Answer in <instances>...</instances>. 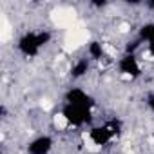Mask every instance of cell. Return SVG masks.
I'll return each mask as SVG.
<instances>
[{
    "mask_svg": "<svg viewBox=\"0 0 154 154\" xmlns=\"http://www.w3.org/2000/svg\"><path fill=\"white\" fill-rule=\"evenodd\" d=\"M65 102L71 103V105H78V107H85V109H91L94 105V100L93 96H89L85 91L78 89V87H72L65 93Z\"/></svg>",
    "mask_w": 154,
    "mask_h": 154,
    "instance_id": "obj_3",
    "label": "cell"
},
{
    "mask_svg": "<svg viewBox=\"0 0 154 154\" xmlns=\"http://www.w3.org/2000/svg\"><path fill=\"white\" fill-rule=\"evenodd\" d=\"M147 103H149V107L154 111V94H150V96L147 98Z\"/></svg>",
    "mask_w": 154,
    "mask_h": 154,
    "instance_id": "obj_11",
    "label": "cell"
},
{
    "mask_svg": "<svg viewBox=\"0 0 154 154\" xmlns=\"http://www.w3.org/2000/svg\"><path fill=\"white\" fill-rule=\"evenodd\" d=\"M51 149H53V140L49 136H38L27 145L29 154H49Z\"/></svg>",
    "mask_w": 154,
    "mask_h": 154,
    "instance_id": "obj_5",
    "label": "cell"
},
{
    "mask_svg": "<svg viewBox=\"0 0 154 154\" xmlns=\"http://www.w3.org/2000/svg\"><path fill=\"white\" fill-rule=\"evenodd\" d=\"M107 2H93V6H96V8H103Z\"/></svg>",
    "mask_w": 154,
    "mask_h": 154,
    "instance_id": "obj_12",
    "label": "cell"
},
{
    "mask_svg": "<svg viewBox=\"0 0 154 154\" xmlns=\"http://www.w3.org/2000/svg\"><path fill=\"white\" fill-rule=\"evenodd\" d=\"M62 116L65 118V122H67L69 125L82 127V125H85V123L91 122V109L65 103V107L62 109Z\"/></svg>",
    "mask_w": 154,
    "mask_h": 154,
    "instance_id": "obj_1",
    "label": "cell"
},
{
    "mask_svg": "<svg viewBox=\"0 0 154 154\" xmlns=\"http://www.w3.org/2000/svg\"><path fill=\"white\" fill-rule=\"evenodd\" d=\"M149 51H150V54H154V44H149Z\"/></svg>",
    "mask_w": 154,
    "mask_h": 154,
    "instance_id": "obj_13",
    "label": "cell"
},
{
    "mask_svg": "<svg viewBox=\"0 0 154 154\" xmlns=\"http://www.w3.org/2000/svg\"><path fill=\"white\" fill-rule=\"evenodd\" d=\"M118 67L123 74L127 76H132V78H136V76L141 74V69H140V63H138V58L134 54H123L118 62Z\"/></svg>",
    "mask_w": 154,
    "mask_h": 154,
    "instance_id": "obj_4",
    "label": "cell"
},
{
    "mask_svg": "<svg viewBox=\"0 0 154 154\" xmlns=\"http://www.w3.org/2000/svg\"><path fill=\"white\" fill-rule=\"evenodd\" d=\"M140 44H141V40H140V38H136L134 42H129V44H127V47H125V54H134V51L140 47Z\"/></svg>",
    "mask_w": 154,
    "mask_h": 154,
    "instance_id": "obj_10",
    "label": "cell"
},
{
    "mask_svg": "<svg viewBox=\"0 0 154 154\" xmlns=\"http://www.w3.org/2000/svg\"><path fill=\"white\" fill-rule=\"evenodd\" d=\"M149 8H150V9L154 11V0H150V2H149Z\"/></svg>",
    "mask_w": 154,
    "mask_h": 154,
    "instance_id": "obj_14",
    "label": "cell"
},
{
    "mask_svg": "<svg viewBox=\"0 0 154 154\" xmlns=\"http://www.w3.org/2000/svg\"><path fill=\"white\" fill-rule=\"evenodd\" d=\"M87 51H89V56L94 58V60H100V58L103 56V47H102V44L96 42V40L89 44V49H87Z\"/></svg>",
    "mask_w": 154,
    "mask_h": 154,
    "instance_id": "obj_9",
    "label": "cell"
},
{
    "mask_svg": "<svg viewBox=\"0 0 154 154\" xmlns=\"http://www.w3.org/2000/svg\"><path fill=\"white\" fill-rule=\"evenodd\" d=\"M40 49H42V45H40V40H38V33H26L18 40V51L27 58L36 56Z\"/></svg>",
    "mask_w": 154,
    "mask_h": 154,
    "instance_id": "obj_2",
    "label": "cell"
},
{
    "mask_svg": "<svg viewBox=\"0 0 154 154\" xmlns=\"http://www.w3.org/2000/svg\"><path fill=\"white\" fill-rule=\"evenodd\" d=\"M87 71H89V60L82 58V60H78L71 67V76H72V78H82V76L87 74Z\"/></svg>",
    "mask_w": 154,
    "mask_h": 154,
    "instance_id": "obj_7",
    "label": "cell"
},
{
    "mask_svg": "<svg viewBox=\"0 0 154 154\" xmlns=\"http://www.w3.org/2000/svg\"><path fill=\"white\" fill-rule=\"evenodd\" d=\"M89 138H91V141H93L94 145H107L114 136H112V132L109 131V127H107V125H100V127L91 129Z\"/></svg>",
    "mask_w": 154,
    "mask_h": 154,
    "instance_id": "obj_6",
    "label": "cell"
},
{
    "mask_svg": "<svg viewBox=\"0 0 154 154\" xmlns=\"http://www.w3.org/2000/svg\"><path fill=\"white\" fill-rule=\"evenodd\" d=\"M138 38L141 42H147V44H154V24H145L141 26L140 33H138Z\"/></svg>",
    "mask_w": 154,
    "mask_h": 154,
    "instance_id": "obj_8",
    "label": "cell"
}]
</instances>
